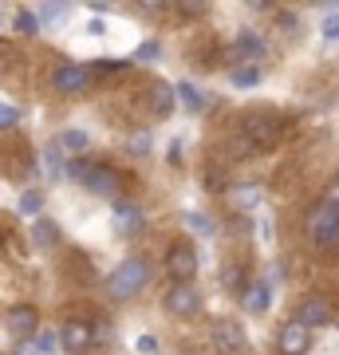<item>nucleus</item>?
Returning a JSON list of instances; mask_svg holds the SVG:
<instances>
[{
	"label": "nucleus",
	"instance_id": "nucleus-22",
	"mask_svg": "<svg viewBox=\"0 0 339 355\" xmlns=\"http://www.w3.org/2000/svg\"><path fill=\"white\" fill-rule=\"evenodd\" d=\"M44 166H48V178H60L63 174V146H60V142H51L48 150H44Z\"/></svg>",
	"mask_w": 339,
	"mask_h": 355
},
{
	"label": "nucleus",
	"instance_id": "nucleus-9",
	"mask_svg": "<svg viewBox=\"0 0 339 355\" xmlns=\"http://www.w3.org/2000/svg\"><path fill=\"white\" fill-rule=\"evenodd\" d=\"M36 328H40V312L32 304H16V308H8V331H12V340H32L36 336Z\"/></svg>",
	"mask_w": 339,
	"mask_h": 355
},
{
	"label": "nucleus",
	"instance_id": "nucleus-14",
	"mask_svg": "<svg viewBox=\"0 0 339 355\" xmlns=\"http://www.w3.org/2000/svg\"><path fill=\"white\" fill-rule=\"evenodd\" d=\"M229 202H233V209H257L264 202V186L261 182H241L229 190Z\"/></svg>",
	"mask_w": 339,
	"mask_h": 355
},
{
	"label": "nucleus",
	"instance_id": "nucleus-5",
	"mask_svg": "<svg viewBox=\"0 0 339 355\" xmlns=\"http://www.w3.org/2000/svg\"><path fill=\"white\" fill-rule=\"evenodd\" d=\"M162 308L177 320H193L201 312V292L193 288V284H174V288H166Z\"/></svg>",
	"mask_w": 339,
	"mask_h": 355
},
{
	"label": "nucleus",
	"instance_id": "nucleus-36",
	"mask_svg": "<svg viewBox=\"0 0 339 355\" xmlns=\"http://www.w3.org/2000/svg\"><path fill=\"white\" fill-rule=\"evenodd\" d=\"M99 67H103V71H119V67H123V60H103Z\"/></svg>",
	"mask_w": 339,
	"mask_h": 355
},
{
	"label": "nucleus",
	"instance_id": "nucleus-31",
	"mask_svg": "<svg viewBox=\"0 0 339 355\" xmlns=\"http://www.w3.org/2000/svg\"><path fill=\"white\" fill-rule=\"evenodd\" d=\"M40 205H44V202H40V193H36V190L20 198V209H24V214H40Z\"/></svg>",
	"mask_w": 339,
	"mask_h": 355
},
{
	"label": "nucleus",
	"instance_id": "nucleus-3",
	"mask_svg": "<svg viewBox=\"0 0 339 355\" xmlns=\"http://www.w3.org/2000/svg\"><path fill=\"white\" fill-rule=\"evenodd\" d=\"M272 142H277V123L264 119V114H252V119L241 123V135L233 142V150H237V158H252V154H261Z\"/></svg>",
	"mask_w": 339,
	"mask_h": 355
},
{
	"label": "nucleus",
	"instance_id": "nucleus-11",
	"mask_svg": "<svg viewBox=\"0 0 339 355\" xmlns=\"http://www.w3.org/2000/svg\"><path fill=\"white\" fill-rule=\"evenodd\" d=\"M60 343L67 352H87L91 343H95V328H91L87 320H67L60 331Z\"/></svg>",
	"mask_w": 339,
	"mask_h": 355
},
{
	"label": "nucleus",
	"instance_id": "nucleus-25",
	"mask_svg": "<svg viewBox=\"0 0 339 355\" xmlns=\"http://www.w3.org/2000/svg\"><path fill=\"white\" fill-rule=\"evenodd\" d=\"M36 16H40V24H44V28H51L55 20H63V16H67V8H63V4H44Z\"/></svg>",
	"mask_w": 339,
	"mask_h": 355
},
{
	"label": "nucleus",
	"instance_id": "nucleus-23",
	"mask_svg": "<svg viewBox=\"0 0 339 355\" xmlns=\"http://www.w3.org/2000/svg\"><path fill=\"white\" fill-rule=\"evenodd\" d=\"M16 28H20L24 36H36V32H40L44 24H40V16L32 12V8H20V12H16Z\"/></svg>",
	"mask_w": 339,
	"mask_h": 355
},
{
	"label": "nucleus",
	"instance_id": "nucleus-10",
	"mask_svg": "<svg viewBox=\"0 0 339 355\" xmlns=\"http://www.w3.org/2000/svg\"><path fill=\"white\" fill-rule=\"evenodd\" d=\"M280 355H308V347H312V331L304 328V324H284L280 328Z\"/></svg>",
	"mask_w": 339,
	"mask_h": 355
},
{
	"label": "nucleus",
	"instance_id": "nucleus-29",
	"mask_svg": "<svg viewBox=\"0 0 339 355\" xmlns=\"http://www.w3.org/2000/svg\"><path fill=\"white\" fill-rule=\"evenodd\" d=\"M16 123H20V111L8 107V103H0V127L8 130V127H16Z\"/></svg>",
	"mask_w": 339,
	"mask_h": 355
},
{
	"label": "nucleus",
	"instance_id": "nucleus-19",
	"mask_svg": "<svg viewBox=\"0 0 339 355\" xmlns=\"http://www.w3.org/2000/svg\"><path fill=\"white\" fill-rule=\"evenodd\" d=\"M32 241H36L40 249H51V245H60V229L51 225L48 217H40L36 225H32Z\"/></svg>",
	"mask_w": 339,
	"mask_h": 355
},
{
	"label": "nucleus",
	"instance_id": "nucleus-13",
	"mask_svg": "<svg viewBox=\"0 0 339 355\" xmlns=\"http://www.w3.org/2000/svg\"><path fill=\"white\" fill-rule=\"evenodd\" d=\"M95 198H119V186H123V178L114 174V170H107V166H95L91 170V178L83 182Z\"/></svg>",
	"mask_w": 339,
	"mask_h": 355
},
{
	"label": "nucleus",
	"instance_id": "nucleus-20",
	"mask_svg": "<svg viewBox=\"0 0 339 355\" xmlns=\"http://www.w3.org/2000/svg\"><path fill=\"white\" fill-rule=\"evenodd\" d=\"M177 99L186 103L189 111L198 114V111H205V107H209V99H205V91H198L193 87V83H177Z\"/></svg>",
	"mask_w": 339,
	"mask_h": 355
},
{
	"label": "nucleus",
	"instance_id": "nucleus-12",
	"mask_svg": "<svg viewBox=\"0 0 339 355\" xmlns=\"http://www.w3.org/2000/svg\"><path fill=\"white\" fill-rule=\"evenodd\" d=\"M142 225H146V217H142L139 205H134V202H114V229H119L123 237L142 233Z\"/></svg>",
	"mask_w": 339,
	"mask_h": 355
},
{
	"label": "nucleus",
	"instance_id": "nucleus-17",
	"mask_svg": "<svg viewBox=\"0 0 339 355\" xmlns=\"http://www.w3.org/2000/svg\"><path fill=\"white\" fill-rule=\"evenodd\" d=\"M233 55H237V60H249V64H257V60H264V40L252 36V32H241L237 44H233Z\"/></svg>",
	"mask_w": 339,
	"mask_h": 355
},
{
	"label": "nucleus",
	"instance_id": "nucleus-16",
	"mask_svg": "<svg viewBox=\"0 0 339 355\" xmlns=\"http://www.w3.org/2000/svg\"><path fill=\"white\" fill-rule=\"evenodd\" d=\"M221 284H225V292H233V296H249V288H252V280H249V272H245V265H225V272H221Z\"/></svg>",
	"mask_w": 339,
	"mask_h": 355
},
{
	"label": "nucleus",
	"instance_id": "nucleus-18",
	"mask_svg": "<svg viewBox=\"0 0 339 355\" xmlns=\"http://www.w3.org/2000/svg\"><path fill=\"white\" fill-rule=\"evenodd\" d=\"M177 103V87H170V83H154L150 87V111L154 114H170Z\"/></svg>",
	"mask_w": 339,
	"mask_h": 355
},
{
	"label": "nucleus",
	"instance_id": "nucleus-37",
	"mask_svg": "<svg viewBox=\"0 0 339 355\" xmlns=\"http://www.w3.org/2000/svg\"><path fill=\"white\" fill-rule=\"evenodd\" d=\"M336 186H339V170H336Z\"/></svg>",
	"mask_w": 339,
	"mask_h": 355
},
{
	"label": "nucleus",
	"instance_id": "nucleus-2",
	"mask_svg": "<svg viewBox=\"0 0 339 355\" xmlns=\"http://www.w3.org/2000/svg\"><path fill=\"white\" fill-rule=\"evenodd\" d=\"M308 237H312L315 253L339 249V202H320L308 214Z\"/></svg>",
	"mask_w": 339,
	"mask_h": 355
},
{
	"label": "nucleus",
	"instance_id": "nucleus-6",
	"mask_svg": "<svg viewBox=\"0 0 339 355\" xmlns=\"http://www.w3.org/2000/svg\"><path fill=\"white\" fill-rule=\"evenodd\" d=\"M327 320H331V304H327V296H320V292H312V296H304L300 304H296V324H304V328H324Z\"/></svg>",
	"mask_w": 339,
	"mask_h": 355
},
{
	"label": "nucleus",
	"instance_id": "nucleus-33",
	"mask_svg": "<svg viewBox=\"0 0 339 355\" xmlns=\"http://www.w3.org/2000/svg\"><path fill=\"white\" fill-rule=\"evenodd\" d=\"M134 347H139L142 355H154V352H158V340H154V336H139V343H134Z\"/></svg>",
	"mask_w": 339,
	"mask_h": 355
},
{
	"label": "nucleus",
	"instance_id": "nucleus-15",
	"mask_svg": "<svg viewBox=\"0 0 339 355\" xmlns=\"http://www.w3.org/2000/svg\"><path fill=\"white\" fill-rule=\"evenodd\" d=\"M268 304H272V288H268V280H252L249 296H245V312L264 316V312H268Z\"/></svg>",
	"mask_w": 339,
	"mask_h": 355
},
{
	"label": "nucleus",
	"instance_id": "nucleus-21",
	"mask_svg": "<svg viewBox=\"0 0 339 355\" xmlns=\"http://www.w3.org/2000/svg\"><path fill=\"white\" fill-rule=\"evenodd\" d=\"M229 186H233V182H229V174L221 166H209V170H205V190L209 193H225Z\"/></svg>",
	"mask_w": 339,
	"mask_h": 355
},
{
	"label": "nucleus",
	"instance_id": "nucleus-35",
	"mask_svg": "<svg viewBox=\"0 0 339 355\" xmlns=\"http://www.w3.org/2000/svg\"><path fill=\"white\" fill-rule=\"evenodd\" d=\"M16 355H40V347H36V340H32V343H20V352H16Z\"/></svg>",
	"mask_w": 339,
	"mask_h": 355
},
{
	"label": "nucleus",
	"instance_id": "nucleus-4",
	"mask_svg": "<svg viewBox=\"0 0 339 355\" xmlns=\"http://www.w3.org/2000/svg\"><path fill=\"white\" fill-rule=\"evenodd\" d=\"M166 272L177 280V284H189V280L198 277V249L189 241H177L166 249Z\"/></svg>",
	"mask_w": 339,
	"mask_h": 355
},
{
	"label": "nucleus",
	"instance_id": "nucleus-28",
	"mask_svg": "<svg viewBox=\"0 0 339 355\" xmlns=\"http://www.w3.org/2000/svg\"><path fill=\"white\" fill-rule=\"evenodd\" d=\"M150 150V130H139V135H130V154H146Z\"/></svg>",
	"mask_w": 339,
	"mask_h": 355
},
{
	"label": "nucleus",
	"instance_id": "nucleus-30",
	"mask_svg": "<svg viewBox=\"0 0 339 355\" xmlns=\"http://www.w3.org/2000/svg\"><path fill=\"white\" fill-rule=\"evenodd\" d=\"M324 40H339V8L324 20Z\"/></svg>",
	"mask_w": 339,
	"mask_h": 355
},
{
	"label": "nucleus",
	"instance_id": "nucleus-26",
	"mask_svg": "<svg viewBox=\"0 0 339 355\" xmlns=\"http://www.w3.org/2000/svg\"><path fill=\"white\" fill-rule=\"evenodd\" d=\"M186 225L193 229V233H214V221L205 214H186Z\"/></svg>",
	"mask_w": 339,
	"mask_h": 355
},
{
	"label": "nucleus",
	"instance_id": "nucleus-8",
	"mask_svg": "<svg viewBox=\"0 0 339 355\" xmlns=\"http://www.w3.org/2000/svg\"><path fill=\"white\" fill-rule=\"evenodd\" d=\"M91 83V71L83 64H63L55 67V76H51V87L60 91V95H76V91H83Z\"/></svg>",
	"mask_w": 339,
	"mask_h": 355
},
{
	"label": "nucleus",
	"instance_id": "nucleus-7",
	"mask_svg": "<svg viewBox=\"0 0 339 355\" xmlns=\"http://www.w3.org/2000/svg\"><path fill=\"white\" fill-rule=\"evenodd\" d=\"M214 343L221 355H241L245 347H249V340H245V328H241L237 320H217L214 324Z\"/></svg>",
	"mask_w": 339,
	"mask_h": 355
},
{
	"label": "nucleus",
	"instance_id": "nucleus-24",
	"mask_svg": "<svg viewBox=\"0 0 339 355\" xmlns=\"http://www.w3.org/2000/svg\"><path fill=\"white\" fill-rule=\"evenodd\" d=\"M55 142H60L63 150H71V154H76V150H87V135H83V130H63Z\"/></svg>",
	"mask_w": 339,
	"mask_h": 355
},
{
	"label": "nucleus",
	"instance_id": "nucleus-32",
	"mask_svg": "<svg viewBox=\"0 0 339 355\" xmlns=\"http://www.w3.org/2000/svg\"><path fill=\"white\" fill-rule=\"evenodd\" d=\"M36 347H40V355H51V352H55V336H51V331L36 336Z\"/></svg>",
	"mask_w": 339,
	"mask_h": 355
},
{
	"label": "nucleus",
	"instance_id": "nucleus-34",
	"mask_svg": "<svg viewBox=\"0 0 339 355\" xmlns=\"http://www.w3.org/2000/svg\"><path fill=\"white\" fill-rule=\"evenodd\" d=\"M154 55H162V48H158V44H142V48L134 51V60H154Z\"/></svg>",
	"mask_w": 339,
	"mask_h": 355
},
{
	"label": "nucleus",
	"instance_id": "nucleus-1",
	"mask_svg": "<svg viewBox=\"0 0 339 355\" xmlns=\"http://www.w3.org/2000/svg\"><path fill=\"white\" fill-rule=\"evenodd\" d=\"M146 280H150V265L142 257H126L123 265L107 277V296L111 300H130V296H139L146 288Z\"/></svg>",
	"mask_w": 339,
	"mask_h": 355
},
{
	"label": "nucleus",
	"instance_id": "nucleus-27",
	"mask_svg": "<svg viewBox=\"0 0 339 355\" xmlns=\"http://www.w3.org/2000/svg\"><path fill=\"white\" fill-rule=\"evenodd\" d=\"M261 79V71L257 67H241V71H233V83H241V87H252Z\"/></svg>",
	"mask_w": 339,
	"mask_h": 355
}]
</instances>
